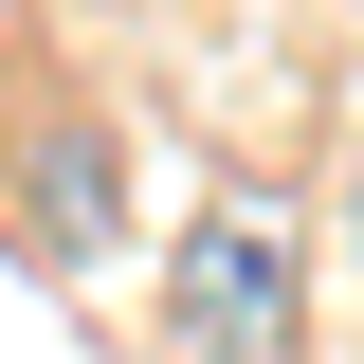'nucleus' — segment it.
Listing matches in <instances>:
<instances>
[{"instance_id": "obj_2", "label": "nucleus", "mask_w": 364, "mask_h": 364, "mask_svg": "<svg viewBox=\"0 0 364 364\" xmlns=\"http://www.w3.org/2000/svg\"><path fill=\"white\" fill-rule=\"evenodd\" d=\"M55 237H73V255H91V237H109V146H91V128L55 146Z\"/></svg>"}, {"instance_id": "obj_1", "label": "nucleus", "mask_w": 364, "mask_h": 364, "mask_svg": "<svg viewBox=\"0 0 364 364\" xmlns=\"http://www.w3.org/2000/svg\"><path fill=\"white\" fill-rule=\"evenodd\" d=\"M291 291H310L291 200H273V182H219V200L182 219V346L200 364H273L291 346Z\"/></svg>"}]
</instances>
